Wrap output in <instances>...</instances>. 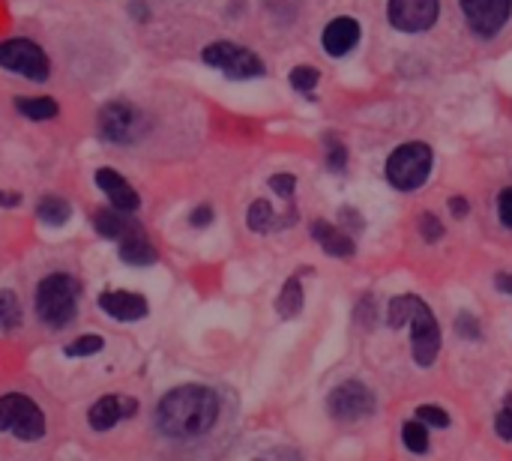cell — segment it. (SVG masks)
<instances>
[{"instance_id":"obj_1","label":"cell","mask_w":512,"mask_h":461,"mask_svg":"<svg viewBox=\"0 0 512 461\" xmlns=\"http://www.w3.org/2000/svg\"><path fill=\"white\" fill-rule=\"evenodd\" d=\"M219 420V396L210 387L186 384L162 396L156 405V429L174 441H192L207 435Z\"/></svg>"},{"instance_id":"obj_2","label":"cell","mask_w":512,"mask_h":461,"mask_svg":"<svg viewBox=\"0 0 512 461\" xmlns=\"http://www.w3.org/2000/svg\"><path fill=\"white\" fill-rule=\"evenodd\" d=\"M78 282L66 273H54L39 282L36 288V315L42 324L60 330L75 318L78 309Z\"/></svg>"},{"instance_id":"obj_3","label":"cell","mask_w":512,"mask_h":461,"mask_svg":"<svg viewBox=\"0 0 512 461\" xmlns=\"http://www.w3.org/2000/svg\"><path fill=\"white\" fill-rule=\"evenodd\" d=\"M432 171V150L423 141H411L402 144L396 153H390L387 159V180L390 186H396L399 192H414L429 180Z\"/></svg>"},{"instance_id":"obj_4","label":"cell","mask_w":512,"mask_h":461,"mask_svg":"<svg viewBox=\"0 0 512 461\" xmlns=\"http://www.w3.org/2000/svg\"><path fill=\"white\" fill-rule=\"evenodd\" d=\"M0 432H12L18 441H39L45 435V414L21 393L0 396Z\"/></svg>"},{"instance_id":"obj_5","label":"cell","mask_w":512,"mask_h":461,"mask_svg":"<svg viewBox=\"0 0 512 461\" xmlns=\"http://www.w3.org/2000/svg\"><path fill=\"white\" fill-rule=\"evenodd\" d=\"M204 63L225 72L228 78H261L264 75V60L234 42H213L204 48Z\"/></svg>"},{"instance_id":"obj_6","label":"cell","mask_w":512,"mask_h":461,"mask_svg":"<svg viewBox=\"0 0 512 461\" xmlns=\"http://www.w3.org/2000/svg\"><path fill=\"white\" fill-rule=\"evenodd\" d=\"M99 135L111 144H135L144 135V117L129 102H108L99 111Z\"/></svg>"},{"instance_id":"obj_7","label":"cell","mask_w":512,"mask_h":461,"mask_svg":"<svg viewBox=\"0 0 512 461\" xmlns=\"http://www.w3.org/2000/svg\"><path fill=\"white\" fill-rule=\"evenodd\" d=\"M0 66L12 69L18 75H27L30 81H45L51 75V63L45 51L30 39H6L0 42Z\"/></svg>"},{"instance_id":"obj_8","label":"cell","mask_w":512,"mask_h":461,"mask_svg":"<svg viewBox=\"0 0 512 461\" xmlns=\"http://www.w3.org/2000/svg\"><path fill=\"white\" fill-rule=\"evenodd\" d=\"M327 408H330V417L333 420H339V423H357V420L375 414V396H372V390L366 384L345 381V384H339L330 393Z\"/></svg>"},{"instance_id":"obj_9","label":"cell","mask_w":512,"mask_h":461,"mask_svg":"<svg viewBox=\"0 0 512 461\" xmlns=\"http://www.w3.org/2000/svg\"><path fill=\"white\" fill-rule=\"evenodd\" d=\"M411 324H414V363L429 369L441 351V330H438L432 309L423 300H417V306L411 312Z\"/></svg>"},{"instance_id":"obj_10","label":"cell","mask_w":512,"mask_h":461,"mask_svg":"<svg viewBox=\"0 0 512 461\" xmlns=\"http://www.w3.org/2000/svg\"><path fill=\"white\" fill-rule=\"evenodd\" d=\"M462 12L468 18V27L477 36H498L501 27L510 21L512 0H459Z\"/></svg>"},{"instance_id":"obj_11","label":"cell","mask_w":512,"mask_h":461,"mask_svg":"<svg viewBox=\"0 0 512 461\" xmlns=\"http://www.w3.org/2000/svg\"><path fill=\"white\" fill-rule=\"evenodd\" d=\"M438 0H390V24L402 33H423L438 21Z\"/></svg>"},{"instance_id":"obj_12","label":"cell","mask_w":512,"mask_h":461,"mask_svg":"<svg viewBox=\"0 0 512 461\" xmlns=\"http://www.w3.org/2000/svg\"><path fill=\"white\" fill-rule=\"evenodd\" d=\"M135 411H138V402H135V399H129V396H105V399H99V402L90 408L87 423H90L93 432H108V429H114L120 420L135 417Z\"/></svg>"},{"instance_id":"obj_13","label":"cell","mask_w":512,"mask_h":461,"mask_svg":"<svg viewBox=\"0 0 512 461\" xmlns=\"http://www.w3.org/2000/svg\"><path fill=\"white\" fill-rule=\"evenodd\" d=\"M99 306L105 315H111L117 321H141L150 312L147 300L141 294H132V291H105L99 297Z\"/></svg>"},{"instance_id":"obj_14","label":"cell","mask_w":512,"mask_h":461,"mask_svg":"<svg viewBox=\"0 0 512 461\" xmlns=\"http://www.w3.org/2000/svg\"><path fill=\"white\" fill-rule=\"evenodd\" d=\"M321 42H324V51H327L330 57H345V54L360 42V24H357L354 18H348V15L333 18V21L324 27Z\"/></svg>"},{"instance_id":"obj_15","label":"cell","mask_w":512,"mask_h":461,"mask_svg":"<svg viewBox=\"0 0 512 461\" xmlns=\"http://www.w3.org/2000/svg\"><path fill=\"white\" fill-rule=\"evenodd\" d=\"M96 186L111 198V204L117 207V210H123V213H135L138 207H141V198H138V192L114 171V168H99L96 171Z\"/></svg>"},{"instance_id":"obj_16","label":"cell","mask_w":512,"mask_h":461,"mask_svg":"<svg viewBox=\"0 0 512 461\" xmlns=\"http://www.w3.org/2000/svg\"><path fill=\"white\" fill-rule=\"evenodd\" d=\"M90 222H93V228H96L102 237H111V240H123V237H129V234H135V231H144L138 219L126 216V213L117 210V207H114V210H96V213L90 216Z\"/></svg>"},{"instance_id":"obj_17","label":"cell","mask_w":512,"mask_h":461,"mask_svg":"<svg viewBox=\"0 0 512 461\" xmlns=\"http://www.w3.org/2000/svg\"><path fill=\"white\" fill-rule=\"evenodd\" d=\"M312 237H315L318 246H321L327 255H333V258H351V255H354V237L345 234L342 228L324 222V219H315V222H312Z\"/></svg>"},{"instance_id":"obj_18","label":"cell","mask_w":512,"mask_h":461,"mask_svg":"<svg viewBox=\"0 0 512 461\" xmlns=\"http://www.w3.org/2000/svg\"><path fill=\"white\" fill-rule=\"evenodd\" d=\"M117 243H120V261H126L132 267H144V264L156 261V249H153V243L147 240L144 231H135V234L123 237Z\"/></svg>"},{"instance_id":"obj_19","label":"cell","mask_w":512,"mask_h":461,"mask_svg":"<svg viewBox=\"0 0 512 461\" xmlns=\"http://www.w3.org/2000/svg\"><path fill=\"white\" fill-rule=\"evenodd\" d=\"M15 108H18L24 117H30V120H48V117H54V114L60 111L57 102L48 99V96H18V99H15Z\"/></svg>"},{"instance_id":"obj_20","label":"cell","mask_w":512,"mask_h":461,"mask_svg":"<svg viewBox=\"0 0 512 461\" xmlns=\"http://www.w3.org/2000/svg\"><path fill=\"white\" fill-rule=\"evenodd\" d=\"M276 309H279L282 318H297L300 315V309H303V285H300L297 276L285 282V288H282V294L276 300Z\"/></svg>"},{"instance_id":"obj_21","label":"cell","mask_w":512,"mask_h":461,"mask_svg":"<svg viewBox=\"0 0 512 461\" xmlns=\"http://www.w3.org/2000/svg\"><path fill=\"white\" fill-rule=\"evenodd\" d=\"M36 216H39L45 225H66V219L72 216V207H69L63 198H57V195H48V198H42V201H39V210H36Z\"/></svg>"},{"instance_id":"obj_22","label":"cell","mask_w":512,"mask_h":461,"mask_svg":"<svg viewBox=\"0 0 512 461\" xmlns=\"http://www.w3.org/2000/svg\"><path fill=\"white\" fill-rule=\"evenodd\" d=\"M21 324V306L12 291H0V333H9Z\"/></svg>"},{"instance_id":"obj_23","label":"cell","mask_w":512,"mask_h":461,"mask_svg":"<svg viewBox=\"0 0 512 461\" xmlns=\"http://www.w3.org/2000/svg\"><path fill=\"white\" fill-rule=\"evenodd\" d=\"M417 300H420V297H414V294H402V297H396V300L390 303V315H387V324H390L393 330L405 327V324L411 321V312H414Z\"/></svg>"},{"instance_id":"obj_24","label":"cell","mask_w":512,"mask_h":461,"mask_svg":"<svg viewBox=\"0 0 512 461\" xmlns=\"http://www.w3.org/2000/svg\"><path fill=\"white\" fill-rule=\"evenodd\" d=\"M402 441L411 453H426L429 450V432H426V423L414 420V423H405L402 426Z\"/></svg>"},{"instance_id":"obj_25","label":"cell","mask_w":512,"mask_h":461,"mask_svg":"<svg viewBox=\"0 0 512 461\" xmlns=\"http://www.w3.org/2000/svg\"><path fill=\"white\" fill-rule=\"evenodd\" d=\"M273 219H276V216H273V207H270L267 201H255V204L249 207V213H246L249 228H252V231H258V234L270 231V228L276 225Z\"/></svg>"},{"instance_id":"obj_26","label":"cell","mask_w":512,"mask_h":461,"mask_svg":"<svg viewBox=\"0 0 512 461\" xmlns=\"http://www.w3.org/2000/svg\"><path fill=\"white\" fill-rule=\"evenodd\" d=\"M318 69L315 66H297V69H291V84H294V90H300V93H312L315 90V84H318Z\"/></svg>"},{"instance_id":"obj_27","label":"cell","mask_w":512,"mask_h":461,"mask_svg":"<svg viewBox=\"0 0 512 461\" xmlns=\"http://www.w3.org/2000/svg\"><path fill=\"white\" fill-rule=\"evenodd\" d=\"M102 348L105 342L99 336H81L72 345H66V357H90V354H99Z\"/></svg>"},{"instance_id":"obj_28","label":"cell","mask_w":512,"mask_h":461,"mask_svg":"<svg viewBox=\"0 0 512 461\" xmlns=\"http://www.w3.org/2000/svg\"><path fill=\"white\" fill-rule=\"evenodd\" d=\"M417 420L426 423V426H435V429H447L450 426V414L438 405H423L417 408Z\"/></svg>"},{"instance_id":"obj_29","label":"cell","mask_w":512,"mask_h":461,"mask_svg":"<svg viewBox=\"0 0 512 461\" xmlns=\"http://www.w3.org/2000/svg\"><path fill=\"white\" fill-rule=\"evenodd\" d=\"M327 165H330V171H345V165H348V147L345 144H339L336 138H327Z\"/></svg>"},{"instance_id":"obj_30","label":"cell","mask_w":512,"mask_h":461,"mask_svg":"<svg viewBox=\"0 0 512 461\" xmlns=\"http://www.w3.org/2000/svg\"><path fill=\"white\" fill-rule=\"evenodd\" d=\"M420 234H423L426 243H438V240L444 237V225L438 222V216L423 213V216H420Z\"/></svg>"},{"instance_id":"obj_31","label":"cell","mask_w":512,"mask_h":461,"mask_svg":"<svg viewBox=\"0 0 512 461\" xmlns=\"http://www.w3.org/2000/svg\"><path fill=\"white\" fill-rule=\"evenodd\" d=\"M495 429H498L501 441L512 444V393L507 396V402H504V408H501V414H498V420H495Z\"/></svg>"},{"instance_id":"obj_32","label":"cell","mask_w":512,"mask_h":461,"mask_svg":"<svg viewBox=\"0 0 512 461\" xmlns=\"http://www.w3.org/2000/svg\"><path fill=\"white\" fill-rule=\"evenodd\" d=\"M270 189H273L276 195H282V198H291L294 189H297V177H294V174H273V177H270Z\"/></svg>"},{"instance_id":"obj_33","label":"cell","mask_w":512,"mask_h":461,"mask_svg":"<svg viewBox=\"0 0 512 461\" xmlns=\"http://www.w3.org/2000/svg\"><path fill=\"white\" fill-rule=\"evenodd\" d=\"M456 330H459V336H465V339H480V324H477V318H474L471 312H462V315L456 318Z\"/></svg>"},{"instance_id":"obj_34","label":"cell","mask_w":512,"mask_h":461,"mask_svg":"<svg viewBox=\"0 0 512 461\" xmlns=\"http://www.w3.org/2000/svg\"><path fill=\"white\" fill-rule=\"evenodd\" d=\"M498 213H501V222H504V228H510L512 231V189H504V192H501Z\"/></svg>"},{"instance_id":"obj_35","label":"cell","mask_w":512,"mask_h":461,"mask_svg":"<svg viewBox=\"0 0 512 461\" xmlns=\"http://www.w3.org/2000/svg\"><path fill=\"white\" fill-rule=\"evenodd\" d=\"M357 321H360L363 327H372V324H375V303H372V297H366V300L357 306Z\"/></svg>"},{"instance_id":"obj_36","label":"cell","mask_w":512,"mask_h":461,"mask_svg":"<svg viewBox=\"0 0 512 461\" xmlns=\"http://www.w3.org/2000/svg\"><path fill=\"white\" fill-rule=\"evenodd\" d=\"M339 216H342V222H345V225H354L357 231H363V219H360V213H357V210L342 207V210H339Z\"/></svg>"},{"instance_id":"obj_37","label":"cell","mask_w":512,"mask_h":461,"mask_svg":"<svg viewBox=\"0 0 512 461\" xmlns=\"http://www.w3.org/2000/svg\"><path fill=\"white\" fill-rule=\"evenodd\" d=\"M210 219H213V210H210V207H198V210L192 213V225H198V228L210 225Z\"/></svg>"},{"instance_id":"obj_38","label":"cell","mask_w":512,"mask_h":461,"mask_svg":"<svg viewBox=\"0 0 512 461\" xmlns=\"http://www.w3.org/2000/svg\"><path fill=\"white\" fill-rule=\"evenodd\" d=\"M450 210H453V216H468V201L465 198H450Z\"/></svg>"},{"instance_id":"obj_39","label":"cell","mask_w":512,"mask_h":461,"mask_svg":"<svg viewBox=\"0 0 512 461\" xmlns=\"http://www.w3.org/2000/svg\"><path fill=\"white\" fill-rule=\"evenodd\" d=\"M18 201H21L18 192H3V195H0V207H15Z\"/></svg>"},{"instance_id":"obj_40","label":"cell","mask_w":512,"mask_h":461,"mask_svg":"<svg viewBox=\"0 0 512 461\" xmlns=\"http://www.w3.org/2000/svg\"><path fill=\"white\" fill-rule=\"evenodd\" d=\"M498 288H501L504 294H512V273H501V276H498Z\"/></svg>"}]
</instances>
